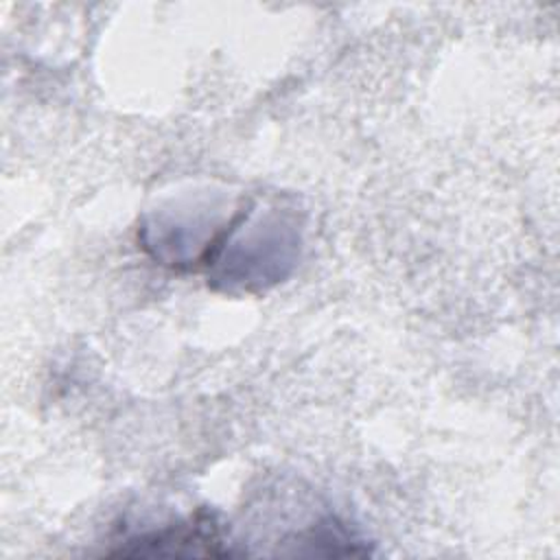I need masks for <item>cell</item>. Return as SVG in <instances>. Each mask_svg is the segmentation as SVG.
<instances>
[{"label":"cell","instance_id":"1","mask_svg":"<svg viewBox=\"0 0 560 560\" xmlns=\"http://www.w3.org/2000/svg\"><path fill=\"white\" fill-rule=\"evenodd\" d=\"M129 545L133 549H125L122 556H228L219 549L221 538L212 516H195L188 523L131 538Z\"/></svg>","mask_w":560,"mask_h":560}]
</instances>
